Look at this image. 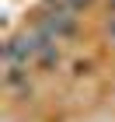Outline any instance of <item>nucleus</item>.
Returning <instances> with one entry per match:
<instances>
[{
  "label": "nucleus",
  "instance_id": "20e7f679",
  "mask_svg": "<svg viewBox=\"0 0 115 122\" xmlns=\"http://www.w3.org/2000/svg\"><path fill=\"white\" fill-rule=\"evenodd\" d=\"M45 7H52V10H66V14H80L84 7H91V0H49Z\"/></svg>",
  "mask_w": 115,
  "mask_h": 122
},
{
  "label": "nucleus",
  "instance_id": "f03ea898",
  "mask_svg": "<svg viewBox=\"0 0 115 122\" xmlns=\"http://www.w3.org/2000/svg\"><path fill=\"white\" fill-rule=\"evenodd\" d=\"M35 28L42 31V38H45V42H56V46H63L66 38H73V35H77L80 21H77V14L42 7V14H38V21H35Z\"/></svg>",
  "mask_w": 115,
  "mask_h": 122
},
{
  "label": "nucleus",
  "instance_id": "39448f33",
  "mask_svg": "<svg viewBox=\"0 0 115 122\" xmlns=\"http://www.w3.org/2000/svg\"><path fill=\"white\" fill-rule=\"evenodd\" d=\"M105 35L112 38V46H115V14H108V21H105Z\"/></svg>",
  "mask_w": 115,
  "mask_h": 122
},
{
  "label": "nucleus",
  "instance_id": "423d86ee",
  "mask_svg": "<svg viewBox=\"0 0 115 122\" xmlns=\"http://www.w3.org/2000/svg\"><path fill=\"white\" fill-rule=\"evenodd\" d=\"M108 4H112V10H115V0H108Z\"/></svg>",
  "mask_w": 115,
  "mask_h": 122
},
{
  "label": "nucleus",
  "instance_id": "7ed1b4c3",
  "mask_svg": "<svg viewBox=\"0 0 115 122\" xmlns=\"http://www.w3.org/2000/svg\"><path fill=\"white\" fill-rule=\"evenodd\" d=\"M59 63H63V49H59L56 42H49V46L42 49V56H38L35 70H42V73H45V70H52V66H59Z\"/></svg>",
  "mask_w": 115,
  "mask_h": 122
},
{
  "label": "nucleus",
  "instance_id": "f257e3e1",
  "mask_svg": "<svg viewBox=\"0 0 115 122\" xmlns=\"http://www.w3.org/2000/svg\"><path fill=\"white\" fill-rule=\"evenodd\" d=\"M49 42L42 38V31L31 28V31H21V35L7 38V46H4V66H31L35 70L38 56H42V49Z\"/></svg>",
  "mask_w": 115,
  "mask_h": 122
}]
</instances>
